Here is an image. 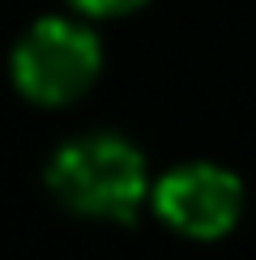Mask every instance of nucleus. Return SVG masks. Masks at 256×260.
Masks as SVG:
<instances>
[{
    "label": "nucleus",
    "mask_w": 256,
    "mask_h": 260,
    "mask_svg": "<svg viewBox=\"0 0 256 260\" xmlns=\"http://www.w3.org/2000/svg\"><path fill=\"white\" fill-rule=\"evenodd\" d=\"M47 188L64 209L99 222H133L145 205V158L111 133L73 137L47 162Z\"/></svg>",
    "instance_id": "1"
},
{
    "label": "nucleus",
    "mask_w": 256,
    "mask_h": 260,
    "mask_svg": "<svg viewBox=\"0 0 256 260\" xmlns=\"http://www.w3.org/2000/svg\"><path fill=\"white\" fill-rule=\"evenodd\" d=\"M103 47L94 30L69 17H43L13 47V81L30 103L64 107L77 103L99 77Z\"/></svg>",
    "instance_id": "2"
},
{
    "label": "nucleus",
    "mask_w": 256,
    "mask_h": 260,
    "mask_svg": "<svg viewBox=\"0 0 256 260\" xmlns=\"http://www.w3.org/2000/svg\"><path fill=\"white\" fill-rule=\"evenodd\" d=\"M154 209L171 231L188 239H222L243 213V188L222 167L188 162L158 179Z\"/></svg>",
    "instance_id": "3"
},
{
    "label": "nucleus",
    "mask_w": 256,
    "mask_h": 260,
    "mask_svg": "<svg viewBox=\"0 0 256 260\" xmlns=\"http://www.w3.org/2000/svg\"><path fill=\"white\" fill-rule=\"evenodd\" d=\"M77 13L85 17H120V13H133V9H141L145 0H69Z\"/></svg>",
    "instance_id": "4"
}]
</instances>
